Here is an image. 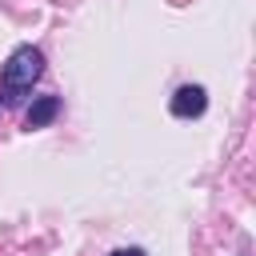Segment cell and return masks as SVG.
<instances>
[{"label": "cell", "instance_id": "obj_1", "mask_svg": "<svg viewBox=\"0 0 256 256\" xmlns=\"http://www.w3.org/2000/svg\"><path fill=\"white\" fill-rule=\"evenodd\" d=\"M40 72H44V56H40V48L20 44V48L8 56V64H4V92H8V96L28 92V88L40 80Z\"/></svg>", "mask_w": 256, "mask_h": 256}, {"label": "cell", "instance_id": "obj_2", "mask_svg": "<svg viewBox=\"0 0 256 256\" xmlns=\"http://www.w3.org/2000/svg\"><path fill=\"white\" fill-rule=\"evenodd\" d=\"M204 108H208V92H204L200 84H184V88H176V96H172V116L192 120V116H204Z\"/></svg>", "mask_w": 256, "mask_h": 256}, {"label": "cell", "instance_id": "obj_3", "mask_svg": "<svg viewBox=\"0 0 256 256\" xmlns=\"http://www.w3.org/2000/svg\"><path fill=\"white\" fill-rule=\"evenodd\" d=\"M60 116V96H36L28 108H24V128H48L52 120Z\"/></svg>", "mask_w": 256, "mask_h": 256}, {"label": "cell", "instance_id": "obj_4", "mask_svg": "<svg viewBox=\"0 0 256 256\" xmlns=\"http://www.w3.org/2000/svg\"><path fill=\"white\" fill-rule=\"evenodd\" d=\"M112 256H144V248H116Z\"/></svg>", "mask_w": 256, "mask_h": 256}, {"label": "cell", "instance_id": "obj_5", "mask_svg": "<svg viewBox=\"0 0 256 256\" xmlns=\"http://www.w3.org/2000/svg\"><path fill=\"white\" fill-rule=\"evenodd\" d=\"M0 108H4V100H0Z\"/></svg>", "mask_w": 256, "mask_h": 256}]
</instances>
